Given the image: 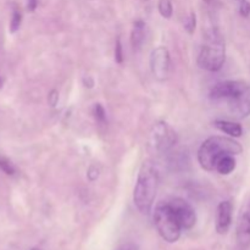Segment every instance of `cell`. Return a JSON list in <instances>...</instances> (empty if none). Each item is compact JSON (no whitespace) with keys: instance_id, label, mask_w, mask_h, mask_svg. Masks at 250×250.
<instances>
[{"instance_id":"6da1fadb","label":"cell","mask_w":250,"mask_h":250,"mask_svg":"<svg viewBox=\"0 0 250 250\" xmlns=\"http://www.w3.org/2000/svg\"><path fill=\"white\" fill-rule=\"evenodd\" d=\"M159 185V171L154 161L146 160L141 166L136 187L133 190V202L143 215L150 214Z\"/></svg>"},{"instance_id":"7a4b0ae2","label":"cell","mask_w":250,"mask_h":250,"mask_svg":"<svg viewBox=\"0 0 250 250\" xmlns=\"http://www.w3.org/2000/svg\"><path fill=\"white\" fill-rule=\"evenodd\" d=\"M242 151V146L233 138L214 136L202 144L198 151V161L204 170L214 171L224 156L238 155Z\"/></svg>"},{"instance_id":"3957f363","label":"cell","mask_w":250,"mask_h":250,"mask_svg":"<svg viewBox=\"0 0 250 250\" xmlns=\"http://www.w3.org/2000/svg\"><path fill=\"white\" fill-rule=\"evenodd\" d=\"M226 59V46L221 34L217 31H210L205 38V44L198 56V65L210 72L221 70Z\"/></svg>"},{"instance_id":"277c9868","label":"cell","mask_w":250,"mask_h":250,"mask_svg":"<svg viewBox=\"0 0 250 250\" xmlns=\"http://www.w3.org/2000/svg\"><path fill=\"white\" fill-rule=\"evenodd\" d=\"M154 224L159 234L167 243H176L181 237V227L175 212L171 209L168 202H160L154 211Z\"/></svg>"},{"instance_id":"5b68a950","label":"cell","mask_w":250,"mask_h":250,"mask_svg":"<svg viewBox=\"0 0 250 250\" xmlns=\"http://www.w3.org/2000/svg\"><path fill=\"white\" fill-rule=\"evenodd\" d=\"M176 141L175 131L166 122H156L149 133L148 150L155 155H161L167 153L175 146Z\"/></svg>"},{"instance_id":"8992f818","label":"cell","mask_w":250,"mask_h":250,"mask_svg":"<svg viewBox=\"0 0 250 250\" xmlns=\"http://www.w3.org/2000/svg\"><path fill=\"white\" fill-rule=\"evenodd\" d=\"M167 202L172 211L175 212L182 229H192L197 222V215L192 205L182 198H171Z\"/></svg>"},{"instance_id":"52a82bcc","label":"cell","mask_w":250,"mask_h":250,"mask_svg":"<svg viewBox=\"0 0 250 250\" xmlns=\"http://www.w3.org/2000/svg\"><path fill=\"white\" fill-rule=\"evenodd\" d=\"M150 70L158 81H165L170 73V53L165 46H158L150 54Z\"/></svg>"},{"instance_id":"ba28073f","label":"cell","mask_w":250,"mask_h":250,"mask_svg":"<svg viewBox=\"0 0 250 250\" xmlns=\"http://www.w3.org/2000/svg\"><path fill=\"white\" fill-rule=\"evenodd\" d=\"M248 83L244 81H225L215 84L210 90V98L214 100H231L238 97L248 88Z\"/></svg>"},{"instance_id":"9c48e42d","label":"cell","mask_w":250,"mask_h":250,"mask_svg":"<svg viewBox=\"0 0 250 250\" xmlns=\"http://www.w3.org/2000/svg\"><path fill=\"white\" fill-rule=\"evenodd\" d=\"M237 242L242 248L250 247V199L241 208L237 220Z\"/></svg>"},{"instance_id":"30bf717a","label":"cell","mask_w":250,"mask_h":250,"mask_svg":"<svg viewBox=\"0 0 250 250\" xmlns=\"http://www.w3.org/2000/svg\"><path fill=\"white\" fill-rule=\"evenodd\" d=\"M229 102V111L236 119H246L250 116V84L242 94Z\"/></svg>"},{"instance_id":"8fae6325","label":"cell","mask_w":250,"mask_h":250,"mask_svg":"<svg viewBox=\"0 0 250 250\" xmlns=\"http://www.w3.org/2000/svg\"><path fill=\"white\" fill-rule=\"evenodd\" d=\"M232 211L233 207L229 200L221 202L217 207L216 231L219 234H226L232 224Z\"/></svg>"},{"instance_id":"7c38bea8","label":"cell","mask_w":250,"mask_h":250,"mask_svg":"<svg viewBox=\"0 0 250 250\" xmlns=\"http://www.w3.org/2000/svg\"><path fill=\"white\" fill-rule=\"evenodd\" d=\"M215 127L219 128L224 133L229 134L232 138H238L243 134V128L239 124L232 121H226V120H216L215 121Z\"/></svg>"},{"instance_id":"4fadbf2b","label":"cell","mask_w":250,"mask_h":250,"mask_svg":"<svg viewBox=\"0 0 250 250\" xmlns=\"http://www.w3.org/2000/svg\"><path fill=\"white\" fill-rule=\"evenodd\" d=\"M144 39H146V24L143 21L138 20L134 22L131 33V44L134 50H139L142 48Z\"/></svg>"},{"instance_id":"5bb4252c","label":"cell","mask_w":250,"mask_h":250,"mask_svg":"<svg viewBox=\"0 0 250 250\" xmlns=\"http://www.w3.org/2000/svg\"><path fill=\"white\" fill-rule=\"evenodd\" d=\"M236 168V159L234 155H226L219 161L216 166V171L221 175H229Z\"/></svg>"},{"instance_id":"9a60e30c","label":"cell","mask_w":250,"mask_h":250,"mask_svg":"<svg viewBox=\"0 0 250 250\" xmlns=\"http://www.w3.org/2000/svg\"><path fill=\"white\" fill-rule=\"evenodd\" d=\"M22 22V14L17 7H14L11 14V21H10V32L15 33L16 31H19L20 26H21Z\"/></svg>"},{"instance_id":"2e32d148","label":"cell","mask_w":250,"mask_h":250,"mask_svg":"<svg viewBox=\"0 0 250 250\" xmlns=\"http://www.w3.org/2000/svg\"><path fill=\"white\" fill-rule=\"evenodd\" d=\"M159 12L165 19H170L173 12L171 0H159Z\"/></svg>"},{"instance_id":"e0dca14e","label":"cell","mask_w":250,"mask_h":250,"mask_svg":"<svg viewBox=\"0 0 250 250\" xmlns=\"http://www.w3.org/2000/svg\"><path fill=\"white\" fill-rule=\"evenodd\" d=\"M183 26H185V29L189 34L194 33L195 26H197V16H195L194 12H190L189 16L183 21Z\"/></svg>"},{"instance_id":"ac0fdd59","label":"cell","mask_w":250,"mask_h":250,"mask_svg":"<svg viewBox=\"0 0 250 250\" xmlns=\"http://www.w3.org/2000/svg\"><path fill=\"white\" fill-rule=\"evenodd\" d=\"M0 170L9 176L15 175V167L12 166V164L10 163L9 159L4 158V156H0Z\"/></svg>"},{"instance_id":"d6986e66","label":"cell","mask_w":250,"mask_h":250,"mask_svg":"<svg viewBox=\"0 0 250 250\" xmlns=\"http://www.w3.org/2000/svg\"><path fill=\"white\" fill-rule=\"evenodd\" d=\"M93 115H94L95 120L100 124H105L106 121V114H105L104 107L100 104H95L94 107H93Z\"/></svg>"},{"instance_id":"ffe728a7","label":"cell","mask_w":250,"mask_h":250,"mask_svg":"<svg viewBox=\"0 0 250 250\" xmlns=\"http://www.w3.org/2000/svg\"><path fill=\"white\" fill-rule=\"evenodd\" d=\"M115 61L117 63L124 62V51H122V44L120 37L116 39V44H115Z\"/></svg>"},{"instance_id":"44dd1931","label":"cell","mask_w":250,"mask_h":250,"mask_svg":"<svg viewBox=\"0 0 250 250\" xmlns=\"http://www.w3.org/2000/svg\"><path fill=\"white\" fill-rule=\"evenodd\" d=\"M239 14L243 17H248L250 15V2L248 0H244V1L239 2Z\"/></svg>"},{"instance_id":"7402d4cb","label":"cell","mask_w":250,"mask_h":250,"mask_svg":"<svg viewBox=\"0 0 250 250\" xmlns=\"http://www.w3.org/2000/svg\"><path fill=\"white\" fill-rule=\"evenodd\" d=\"M58 100H59L58 90L53 89L48 95V103L50 104V106H55V105L58 104Z\"/></svg>"},{"instance_id":"603a6c76","label":"cell","mask_w":250,"mask_h":250,"mask_svg":"<svg viewBox=\"0 0 250 250\" xmlns=\"http://www.w3.org/2000/svg\"><path fill=\"white\" fill-rule=\"evenodd\" d=\"M98 176H99V170L97 168V166H90L89 170H88V178L90 181H95L98 178Z\"/></svg>"},{"instance_id":"cb8c5ba5","label":"cell","mask_w":250,"mask_h":250,"mask_svg":"<svg viewBox=\"0 0 250 250\" xmlns=\"http://www.w3.org/2000/svg\"><path fill=\"white\" fill-rule=\"evenodd\" d=\"M37 5H38V0H27V10L29 12H33L37 9Z\"/></svg>"},{"instance_id":"d4e9b609","label":"cell","mask_w":250,"mask_h":250,"mask_svg":"<svg viewBox=\"0 0 250 250\" xmlns=\"http://www.w3.org/2000/svg\"><path fill=\"white\" fill-rule=\"evenodd\" d=\"M83 83H84L85 87H88V88H92L93 85H94V81H93V78H90L89 76H87V77L83 78Z\"/></svg>"},{"instance_id":"484cf974","label":"cell","mask_w":250,"mask_h":250,"mask_svg":"<svg viewBox=\"0 0 250 250\" xmlns=\"http://www.w3.org/2000/svg\"><path fill=\"white\" fill-rule=\"evenodd\" d=\"M115 250H136V248H134L132 244H125V246L119 247V248L115 249Z\"/></svg>"},{"instance_id":"4316f807","label":"cell","mask_w":250,"mask_h":250,"mask_svg":"<svg viewBox=\"0 0 250 250\" xmlns=\"http://www.w3.org/2000/svg\"><path fill=\"white\" fill-rule=\"evenodd\" d=\"M236 1H238V2H242V1H244V0H236Z\"/></svg>"},{"instance_id":"83f0119b","label":"cell","mask_w":250,"mask_h":250,"mask_svg":"<svg viewBox=\"0 0 250 250\" xmlns=\"http://www.w3.org/2000/svg\"><path fill=\"white\" fill-rule=\"evenodd\" d=\"M31 250H41V249H38V248H33V249H31Z\"/></svg>"}]
</instances>
